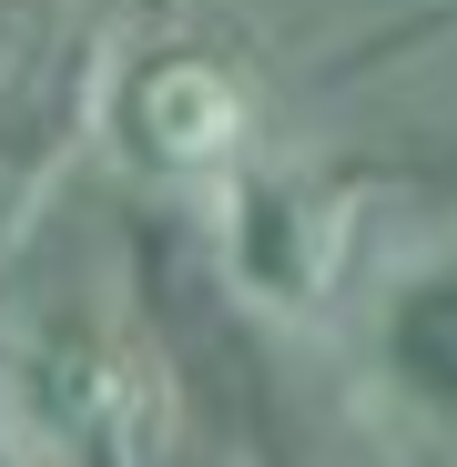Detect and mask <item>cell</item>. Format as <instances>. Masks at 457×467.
Returning a JSON list of instances; mask_svg holds the SVG:
<instances>
[{"label": "cell", "instance_id": "7a4b0ae2", "mask_svg": "<svg viewBox=\"0 0 457 467\" xmlns=\"http://www.w3.org/2000/svg\"><path fill=\"white\" fill-rule=\"evenodd\" d=\"M356 223H366V173L356 163H295V152H254L244 173L213 183V254L234 295L275 326L336 316L356 275Z\"/></svg>", "mask_w": 457, "mask_h": 467}, {"label": "cell", "instance_id": "8992f818", "mask_svg": "<svg viewBox=\"0 0 457 467\" xmlns=\"http://www.w3.org/2000/svg\"><path fill=\"white\" fill-rule=\"evenodd\" d=\"M427 21H447V31H457V0H437V11H427Z\"/></svg>", "mask_w": 457, "mask_h": 467}, {"label": "cell", "instance_id": "6da1fadb", "mask_svg": "<svg viewBox=\"0 0 457 467\" xmlns=\"http://www.w3.org/2000/svg\"><path fill=\"white\" fill-rule=\"evenodd\" d=\"M92 132H102V152L132 183L213 193L223 173H244L265 152V92L213 41H122L102 61Z\"/></svg>", "mask_w": 457, "mask_h": 467}, {"label": "cell", "instance_id": "3957f363", "mask_svg": "<svg viewBox=\"0 0 457 467\" xmlns=\"http://www.w3.org/2000/svg\"><path fill=\"white\" fill-rule=\"evenodd\" d=\"M356 417L407 467H457V234L397 254L356 305Z\"/></svg>", "mask_w": 457, "mask_h": 467}, {"label": "cell", "instance_id": "5b68a950", "mask_svg": "<svg viewBox=\"0 0 457 467\" xmlns=\"http://www.w3.org/2000/svg\"><path fill=\"white\" fill-rule=\"evenodd\" d=\"M0 467H51V457H41V447L11 427V407H0Z\"/></svg>", "mask_w": 457, "mask_h": 467}, {"label": "cell", "instance_id": "277c9868", "mask_svg": "<svg viewBox=\"0 0 457 467\" xmlns=\"http://www.w3.org/2000/svg\"><path fill=\"white\" fill-rule=\"evenodd\" d=\"M11 427L51 457V467H132L163 437V376L152 356L102 326V316H51L21 336L11 386H0Z\"/></svg>", "mask_w": 457, "mask_h": 467}]
</instances>
